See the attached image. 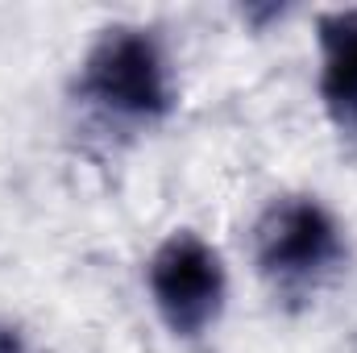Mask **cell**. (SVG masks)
Returning <instances> with one entry per match:
<instances>
[{
    "mask_svg": "<svg viewBox=\"0 0 357 353\" xmlns=\"http://www.w3.org/2000/svg\"><path fill=\"white\" fill-rule=\"evenodd\" d=\"M150 287H154L158 308L167 312V320L178 333H195L216 316L225 274L204 241L178 233L158 250V258L150 266Z\"/></svg>",
    "mask_w": 357,
    "mask_h": 353,
    "instance_id": "cell-1",
    "label": "cell"
},
{
    "mask_svg": "<svg viewBox=\"0 0 357 353\" xmlns=\"http://www.w3.org/2000/svg\"><path fill=\"white\" fill-rule=\"evenodd\" d=\"M88 88L121 112H158L167 104L158 50L137 33H116L96 50L88 67Z\"/></svg>",
    "mask_w": 357,
    "mask_h": 353,
    "instance_id": "cell-2",
    "label": "cell"
},
{
    "mask_svg": "<svg viewBox=\"0 0 357 353\" xmlns=\"http://www.w3.org/2000/svg\"><path fill=\"white\" fill-rule=\"evenodd\" d=\"M337 254V237L328 216L316 204H291L274 216L262 237V262L274 274H312Z\"/></svg>",
    "mask_w": 357,
    "mask_h": 353,
    "instance_id": "cell-3",
    "label": "cell"
},
{
    "mask_svg": "<svg viewBox=\"0 0 357 353\" xmlns=\"http://www.w3.org/2000/svg\"><path fill=\"white\" fill-rule=\"evenodd\" d=\"M324 33V100L337 112H357V13L320 21Z\"/></svg>",
    "mask_w": 357,
    "mask_h": 353,
    "instance_id": "cell-4",
    "label": "cell"
},
{
    "mask_svg": "<svg viewBox=\"0 0 357 353\" xmlns=\"http://www.w3.org/2000/svg\"><path fill=\"white\" fill-rule=\"evenodd\" d=\"M0 353H13V341H4V337H0Z\"/></svg>",
    "mask_w": 357,
    "mask_h": 353,
    "instance_id": "cell-5",
    "label": "cell"
}]
</instances>
